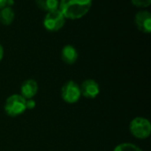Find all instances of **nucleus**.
Masks as SVG:
<instances>
[{
	"mask_svg": "<svg viewBox=\"0 0 151 151\" xmlns=\"http://www.w3.org/2000/svg\"><path fill=\"white\" fill-rule=\"evenodd\" d=\"M92 2L93 0H60L58 10L65 19L78 20L88 12Z\"/></svg>",
	"mask_w": 151,
	"mask_h": 151,
	"instance_id": "f257e3e1",
	"label": "nucleus"
},
{
	"mask_svg": "<svg viewBox=\"0 0 151 151\" xmlns=\"http://www.w3.org/2000/svg\"><path fill=\"white\" fill-rule=\"evenodd\" d=\"M4 109L7 116L12 117H18L27 110L26 99H24L20 94H12L6 99Z\"/></svg>",
	"mask_w": 151,
	"mask_h": 151,
	"instance_id": "f03ea898",
	"label": "nucleus"
},
{
	"mask_svg": "<svg viewBox=\"0 0 151 151\" xmlns=\"http://www.w3.org/2000/svg\"><path fill=\"white\" fill-rule=\"evenodd\" d=\"M131 134L139 140H144L150 137L151 133V124L149 119L142 117L134 118L129 125Z\"/></svg>",
	"mask_w": 151,
	"mask_h": 151,
	"instance_id": "7ed1b4c3",
	"label": "nucleus"
},
{
	"mask_svg": "<svg viewBox=\"0 0 151 151\" xmlns=\"http://www.w3.org/2000/svg\"><path fill=\"white\" fill-rule=\"evenodd\" d=\"M65 22V16L58 9H57L46 13L43 19V27L49 31L56 32L63 28Z\"/></svg>",
	"mask_w": 151,
	"mask_h": 151,
	"instance_id": "20e7f679",
	"label": "nucleus"
},
{
	"mask_svg": "<svg viewBox=\"0 0 151 151\" xmlns=\"http://www.w3.org/2000/svg\"><path fill=\"white\" fill-rule=\"evenodd\" d=\"M81 96L80 85L74 81H67L61 89V97L68 104H74L79 101Z\"/></svg>",
	"mask_w": 151,
	"mask_h": 151,
	"instance_id": "39448f33",
	"label": "nucleus"
},
{
	"mask_svg": "<svg viewBox=\"0 0 151 151\" xmlns=\"http://www.w3.org/2000/svg\"><path fill=\"white\" fill-rule=\"evenodd\" d=\"M134 23L140 31L150 34L151 32V13L149 11H139L134 16Z\"/></svg>",
	"mask_w": 151,
	"mask_h": 151,
	"instance_id": "423d86ee",
	"label": "nucleus"
},
{
	"mask_svg": "<svg viewBox=\"0 0 151 151\" xmlns=\"http://www.w3.org/2000/svg\"><path fill=\"white\" fill-rule=\"evenodd\" d=\"M81 93L88 99H95L100 93V86L97 82L93 79H86L80 86Z\"/></svg>",
	"mask_w": 151,
	"mask_h": 151,
	"instance_id": "0eeeda50",
	"label": "nucleus"
},
{
	"mask_svg": "<svg viewBox=\"0 0 151 151\" xmlns=\"http://www.w3.org/2000/svg\"><path fill=\"white\" fill-rule=\"evenodd\" d=\"M38 92V84L34 79H27L24 81L20 87V95L26 99L30 100L33 99L36 95Z\"/></svg>",
	"mask_w": 151,
	"mask_h": 151,
	"instance_id": "6e6552de",
	"label": "nucleus"
},
{
	"mask_svg": "<svg viewBox=\"0 0 151 151\" xmlns=\"http://www.w3.org/2000/svg\"><path fill=\"white\" fill-rule=\"evenodd\" d=\"M61 59L65 63L68 65H73L76 62L78 59V52L73 45L66 44L63 47L61 51Z\"/></svg>",
	"mask_w": 151,
	"mask_h": 151,
	"instance_id": "1a4fd4ad",
	"label": "nucleus"
},
{
	"mask_svg": "<svg viewBox=\"0 0 151 151\" xmlns=\"http://www.w3.org/2000/svg\"><path fill=\"white\" fill-rule=\"evenodd\" d=\"M14 18H15V13L12 7L4 6L0 10V22L3 25L8 26L12 24Z\"/></svg>",
	"mask_w": 151,
	"mask_h": 151,
	"instance_id": "9d476101",
	"label": "nucleus"
},
{
	"mask_svg": "<svg viewBox=\"0 0 151 151\" xmlns=\"http://www.w3.org/2000/svg\"><path fill=\"white\" fill-rule=\"evenodd\" d=\"M37 7L45 12H51L58 9V0H35Z\"/></svg>",
	"mask_w": 151,
	"mask_h": 151,
	"instance_id": "9b49d317",
	"label": "nucleus"
},
{
	"mask_svg": "<svg viewBox=\"0 0 151 151\" xmlns=\"http://www.w3.org/2000/svg\"><path fill=\"white\" fill-rule=\"evenodd\" d=\"M113 151H142L138 146L133 144V143H121L115 147Z\"/></svg>",
	"mask_w": 151,
	"mask_h": 151,
	"instance_id": "f8f14e48",
	"label": "nucleus"
},
{
	"mask_svg": "<svg viewBox=\"0 0 151 151\" xmlns=\"http://www.w3.org/2000/svg\"><path fill=\"white\" fill-rule=\"evenodd\" d=\"M131 1L134 6L140 7V8L149 7L151 4V0H131Z\"/></svg>",
	"mask_w": 151,
	"mask_h": 151,
	"instance_id": "ddd939ff",
	"label": "nucleus"
},
{
	"mask_svg": "<svg viewBox=\"0 0 151 151\" xmlns=\"http://www.w3.org/2000/svg\"><path fill=\"white\" fill-rule=\"evenodd\" d=\"M35 108V101L33 99L26 100V109H33Z\"/></svg>",
	"mask_w": 151,
	"mask_h": 151,
	"instance_id": "4468645a",
	"label": "nucleus"
},
{
	"mask_svg": "<svg viewBox=\"0 0 151 151\" xmlns=\"http://www.w3.org/2000/svg\"><path fill=\"white\" fill-rule=\"evenodd\" d=\"M14 4V0H6V3H5V6H8V7H11L12 4Z\"/></svg>",
	"mask_w": 151,
	"mask_h": 151,
	"instance_id": "2eb2a0df",
	"label": "nucleus"
},
{
	"mask_svg": "<svg viewBox=\"0 0 151 151\" xmlns=\"http://www.w3.org/2000/svg\"><path fill=\"white\" fill-rule=\"evenodd\" d=\"M3 57H4V48H3V46L0 44V61L3 60Z\"/></svg>",
	"mask_w": 151,
	"mask_h": 151,
	"instance_id": "dca6fc26",
	"label": "nucleus"
},
{
	"mask_svg": "<svg viewBox=\"0 0 151 151\" xmlns=\"http://www.w3.org/2000/svg\"><path fill=\"white\" fill-rule=\"evenodd\" d=\"M5 3H6V0H0V10L5 6Z\"/></svg>",
	"mask_w": 151,
	"mask_h": 151,
	"instance_id": "f3484780",
	"label": "nucleus"
}]
</instances>
